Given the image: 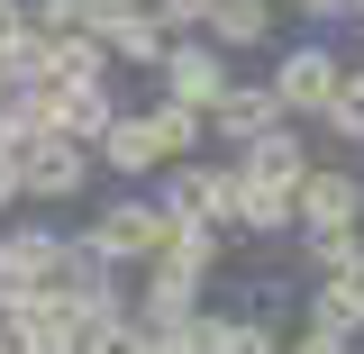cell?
Wrapping results in <instances>:
<instances>
[{
    "instance_id": "1",
    "label": "cell",
    "mask_w": 364,
    "mask_h": 354,
    "mask_svg": "<svg viewBox=\"0 0 364 354\" xmlns=\"http://www.w3.org/2000/svg\"><path fill=\"white\" fill-rule=\"evenodd\" d=\"M164 236H173V219H164V200H155V191H119V200H100V209L82 219V245L100 255V264H119V272L155 264V255H164Z\"/></svg>"
},
{
    "instance_id": "2",
    "label": "cell",
    "mask_w": 364,
    "mask_h": 354,
    "mask_svg": "<svg viewBox=\"0 0 364 354\" xmlns=\"http://www.w3.org/2000/svg\"><path fill=\"white\" fill-rule=\"evenodd\" d=\"M155 200H164V219L182 227H228V209H237V164H155Z\"/></svg>"
},
{
    "instance_id": "3",
    "label": "cell",
    "mask_w": 364,
    "mask_h": 354,
    "mask_svg": "<svg viewBox=\"0 0 364 354\" xmlns=\"http://www.w3.org/2000/svg\"><path fill=\"white\" fill-rule=\"evenodd\" d=\"M337 73H346V55H337V45L328 37H301V45H282V55H273V100H282V118H301V128H310L318 109H328V91H337Z\"/></svg>"
},
{
    "instance_id": "4",
    "label": "cell",
    "mask_w": 364,
    "mask_h": 354,
    "mask_svg": "<svg viewBox=\"0 0 364 354\" xmlns=\"http://www.w3.org/2000/svg\"><path fill=\"white\" fill-rule=\"evenodd\" d=\"M91 191V145L82 136H28L18 145V200H82Z\"/></svg>"
},
{
    "instance_id": "5",
    "label": "cell",
    "mask_w": 364,
    "mask_h": 354,
    "mask_svg": "<svg viewBox=\"0 0 364 354\" xmlns=\"http://www.w3.org/2000/svg\"><path fill=\"white\" fill-rule=\"evenodd\" d=\"M291 227H364V173L310 155L301 182H291Z\"/></svg>"
},
{
    "instance_id": "6",
    "label": "cell",
    "mask_w": 364,
    "mask_h": 354,
    "mask_svg": "<svg viewBox=\"0 0 364 354\" xmlns=\"http://www.w3.org/2000/svg\"><path fill=\"white\" fill-rule=\"evenodd\" d=\"M9 318V336H18V354H82V300L73 291H55V282H37Z\"/></svg>"
},
{
    "instance_id": "7",
    "label": "cell",
    "mask_w": 364,
    "mask_h": 354,
    "mask_svg": "<svg viewBox=\"0 0 364 354\" xmlns=\"http://www.w3.org/2000/svg\"><path fill=\"white\" fill-rule=\"evenodd\" d=\"M219 82H228V55H219L210 37H200V45H191V37H173L164 55H155V100H182V109H200V118H210Z\"/></svg>"
},
{
    "instance_id": "8",
    "label": "cell",
    "mask_w": 364,
    "mask_h": 354,
    "mask_svg": "<svg viewBox=\"0 0 364 354\" xmlns=\"http://www.w3.org/2000/svg\"><path fill=\"white\" fill-rule=\"evenodd\" d=\"M55 255H64L55 227H0V309H18L37 282H55Z\"/></svg>"
},
{
    "instance_id": "9",
    "label": "cell",
    "mask_w": 364,
    "mask_h": 354,
    "mask_svg": "<svg viewBox=\"0 0 364 354\" xmlns=\"http://www.w3.org/2000/svg\"><path fill=\"white\" fill-rule=\"evenodd\" d=\"M264 128H282V100H273V82H237V73H228L219 100H210V136L237 155L246 136H264Z\"/></svg>"
},
{
    "instance_id": "10",
    "label": "cell",
    "mask_w": 364,
    "mask_h": 354,
    "mask_svg": "<svg viewBox=\"0 0 364 354\" xmlns=\"http://www.w3.org/2000/svg\"><path fill=\"white\" fill-rule=\"evenodd\" d=\"M91 164H109L119 182H155V164H164V155H155V128H146V109H119L109 128L91 136Z\"/></svg>"
},
{
    "instance_id": "11",
    "label": "cell",
    "mask_w": 364,
    "mask_h": 354,
    "mask_svg": "<svg viewBox=\"0 0 364 354\" xmlns=\"http://www.w3.org/2000/svg\"><path fill=\"white\" fill-rule=\"evenodd\" d=\"M146 282H136V318L146 327H182V318L200 309V272H182L173 255H155V264H136Z\"/></svg>"
},
{
    "instance_id": "12",
    "label": "cell",
    "mask_w": 364,
    "mask_h": 354,
    "mask_svg": "<svg viewBox=\"0 0 364 354\" xmlns=\"http://www.w3.org/2000/svg\"><path fill=\"white\" fill-rule=\"evenodd\" d=\"M273 28H282V0H210V18H200V37L219 55H255L273 45Z\"/></svg>"
},
{
    "instance_id": "13",
    "label": "cell",
    "mask_w": 364,
    "mask_h": 354,
    "mask_svg": "<svg viewBox=\"0 0 364 354\" xmlns=\"http://www.w3.org/2000/svg\"><path fill=\"white\" fill-rule=\"evenodd\" d=\"M191 336L200 354H282V327L255 309H191Z\"/></svg>"
},
{
    "instance_id": "14",
    "label": "cell",
    "mask_w": 364,
    "mask_h": 354,
    "mask_svg": "<svg viewBox=\"0 0 364 354\" xmlns=\"http://www.w3.org/2000/svg\"><path fill=\"white\" fill-rule=\"evenodd\" d=\"M228 164H237V173H246V182H301V164H310V136H301V128H291V118H282V128H264V136H246V145H237Z\"/></svg>"
},
{
    "instance_id": "15",
    "label": "cell",
    "mask_w": 364,
    "mask_h": 354,
    "mask_svg": "<svg viewBox=\"0 0 364 354\" xmlns=\"http://www.w3.org/2000/svg\"><path fill=\"white\" fill-rule=\"evenodd\" d=\"M228 227H237V236H291V182H246V173H237Z\"/></svg>"
},
{
    "instance_id": "16",
    "label": "cell",
    "mask_w": 364,
    "mask_h": 354,
    "mask_svg": "<svg viewBox=\"0 0 364 354\" xmlns=\"http://www.w3.org/2000/svg\"><path fill=\"white\" fill-rule=\"evenodd\" d=\"M46 82H109V45L91 37V28H64L55 55H46Z\"/></svg>"
},
{
    "instance_id": "17",
    "label": "cell",
    "mask_w": 364,
    "mask_h": 354,
    "mask_svg": "<svg viewBox=\"0 0 364 354\" xmlns=\"http://www.w3.org/2000/svg\"><path fill=\"white\" fill-rule=\"evenodd\" d=\"M146 128H155V155H164V164H182V155H200L210 118H200V109H182V100H146Z\"/></svg>"
},
{
    "instance_id": "18",
    "label": "cell",
    "mask_w": 364,
    "mask_h": 354,
    "mask_svg": "<svg viewBox=\"0 0 364 354\" xmlns=\"http://www.w3.org/2000/svg\"><path fill=\"white\" fill-rule=\"evenodd\" d=\"M310 128H328L337 145H364V64H346V73H337V91H328V109H318Z\"/></svg>"
},
{
    "instance_id": "19",
    "label": "cell",
    "mask_w": 364,
    "mask_h": 354,
    "mask_svg": "<svg viewBox=\"0 0 364 354\" xmlns=\"http://www.w3.org/2000/svg\"><path fill=\"white\" fill-rule=\"evenodd\" d=\"M109 64H146V73H155V55H164V45H173V28H164V18H155V9H136L128 28H109Z\"/></svg>"
},
{
    "instance_id": "20",
    "label": "cell",
    "mask_w": 364,
    "mask_h": 354,
    "mask_svg": "<svg viewBox=\"0 0 364 354\" xmlns=\"http://www.w3.org/2000/svg\"><path fill=\"white\" fill-rule=\"evenodd\" d=\"M82 354H146V318L136 309H91L82 318Z\"/></svg>"
},
{
    "instance_id": "21",
    "label": "cell",
    "mask_w": 364,
    "mask_h": 354,
    "mask_svg": "<svg viewBox=\"0 0 364 354\" xmlns=\"http://www.w3.org/2000/svg\"><path fill=\"white\" fill-rule=\"evenodd\" d=\"M46 55H55V28H37V18L18 9V18H9V37H0V64H9L18 82H37V73H46Z\"/></svg>"
},
{
    "instance_id": "22",
    "label": "cell",
    "mask_w": 364,
    "mask_h": 354,
    "mask_svg": "<svg viewBox=\"0 0 364 354\" xmlns=\"http://www.w3.org/2000/svg\"><path fill=\"white\" fill-rule=\"evenodd\" d=\"M310 327H328V336H346V345H355V336H364V309L337 291V282H310Z\"/></svg>"
},
{
    "instance_id": "23",
    "label": "cell",
    "mask_w": 364,
    "mask_h": 354,
    "mask_svg": "<svg viewBox=\"0 0 364 354\" xmlns=\"http://www.w3.org/2000/svg\"><path fill=\"white\" fill-rule=\"evenodd\" d=\"M136 9H155V0H82V28H91V37H109V28H128Z\"/></svg>"
},
{
    "instance_id": "24",
    "label": "cell",
    "mask_w": 364,
    "mask_h": 354,
    "mask_svg": "<svg viewBox=\"0 0 364 354\" xmlns=\"http://www.w3.org/2000/svg\"><path fill=\"white\" fill-rule=\"evenodd\" d=\"M28 18H37V28H55V37H64V28H82V0H28Z\"/></svg>"
},
{
    "instance_id": "25",
    "label": "cell",
    "mask_w": 364,
    "mask_h": 354,
    "mask_svg": "<svg viewBox=\"0 0 364 354\" xmlns=\"http://www.w3.org/2000/svg\"><path fill=\"white\" fill-rule=\"evenodd\" d=\"M155 18H164V28H173V37H191V28H200V18H210V0H155Z\"/></svg>"
},
{
    "instance_id": "26",
    "label": "cell",
    "mask_w": 364,
    "mask_h": 354,
    "mask_svg": "<svg viewBox=\"0 0 364 354\" xmlns=\"http://www.w3.org/2000/svg\"><path fill=\"white\" fill-rule=\"evenodd\" d=\"M282 354H346V336H328V327H310V318H301V336H291Z\"/></svg>"
},
{
    "instance_id": "27",
    "label": "cell",
    "mask_w": 364,
    "mask_h": 354,
    "mask_svg": "<svg viewBox=\"0 0 364 354\" xmlns=\"http://www.w3.org/2000/svg\"><path fill=\"white\" fill-rule=\"evenodd\" d=\"M318 282H337V291H346V300H355V309H364V245H355V255H346V264H337V272H318Z\"/></svg>"
},
{
    "instance_id": "28",
    "label": "cell",
    "mask_w": 364,
    "mask_h": 354,
    "mask_svg": "<svg viewBox=\"0 0 364 354\" xmlns=\"http://www.w3.org/2000/svg\"><path fill=\"white\" fill-rule=\"evenodd\" d=\"M18 200V145H0V209Z\"/></svg>"
},
{
    "instance_id": "29",
    "label": "cell",
    "mask_w": 364,
    "mask_h": 354,
    "mask_svg": "<svg viewBox=\"0 0 364 354\" xmlns=\"http://www.w3.org/2000/svg\"><path fill=\"white\" fill-rule=\"evenodd\" d=\"M18 9H28V0H0V37H9V18H18Z\"/></svg>"
},
{
    "instance_id": "30",
    "label": "cell",
    "mask_w": 364,
    "mask_h": 354,
    "mask_svg": "<svg viewBox=\"0 0 364 354\" xmlns=\"http://www.w3.org/2000/svg\"><path fill=\"white\" fill-rule=\"evenodd\" d=\"M9 91H18V73H9V64H0V109H9Z\"/></svg>"
},
{
    "instance_id": "31",
    "label": "cell",
    "mask_w": 364,
    "mask_h": 354,
    "mask_svg": "<svg viewBox=\"0 0 364 354\" xmlns=\"http://www.w3.org/2000/svg\"><path fill=\"white\" fill-rule=\"evenodd\" d=\"M0 354H18V336H9V318H0Z\"/></svg>"
},
{
    "instance_id": "32",
    "label": "cell",
    "mask_w": 364,
    "mask_h": 354,
    "mask_svg": "<svg viewBox=\"0 0 364 354\" xmlns=\"http://www.w3.org/2000/svg\"><path fill=\"white\" fill-rule=\"evenodd\" d=\"M346 354H364V336H355V345H346Z\"/></svg>"
},
{
    "instance_id": "33",
    "label": "cell",
    "mask_w": 364,
    "mask_h": 354,
    "mask_svg": "<svg viewBox=\"0 0 364 354\" xmlns=\"http://www.w3.org/2000/svg\"><path fill=\"white\" fill-rule=\"evenodd\" d=\"M355 18H364V0H355Z\"/></svg>"
},
{
    "instance_id": "34",
    "label": "cell",
    "mask_w": 364,
    "mask_h": 354,
    "mask_svg": "<svg viewBox=\"0 0 364 354\" xmlns=\"http://www.w3.org/2000/svg\"><path fill=\"white\" fill-rule=\"evenodd\" d=\"M282 9H291V0H282Z\"/></svg>"
}]
</instances>
